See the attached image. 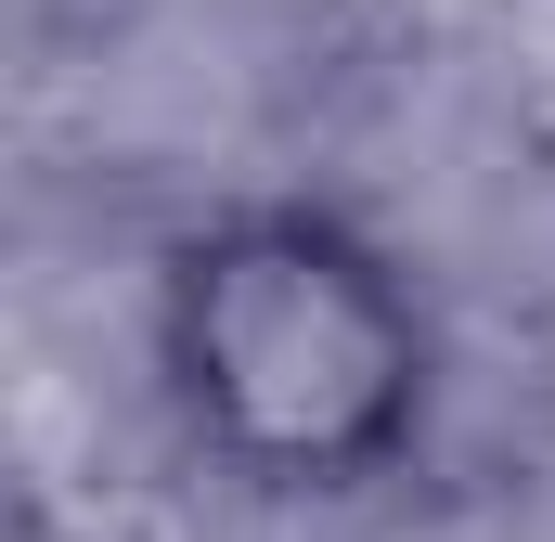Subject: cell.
<instances>
[{
	"mask_svg": "<svg viewBox=\"0 0 555 542\" xmlns=\"http://www.w3.org/2000/svg\"><path fill=\"white\" fill-rule=\"evenodd\" d=\"M142 362L181 452L246 504H362L439 426V310L336 194H220L181 220Z\"/></svg>",
	"mask_w": 555,
	"mask_h": 542,
	"instance_id": "cell-1",
	"label": "cell"
}]
</instances>
